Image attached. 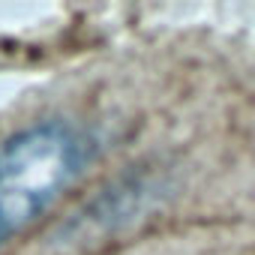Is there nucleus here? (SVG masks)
<instances>
[{
    "mask_svg": "<svg viewBox=\"0 0 255 255\" xmlns=\"http://www.w3.org/2000/svg\"><path fill=\"white\" fill-rule=\"evenodd\" d=\"M90 144L63 120H42L0 144V246L30 228L84 171Z\"/></svg>",
    "mask_w": 255,
    "mask_h": 255,
    "instance_id": "nucleus-1",
    "label": "nucleus"
}]
</instances>
